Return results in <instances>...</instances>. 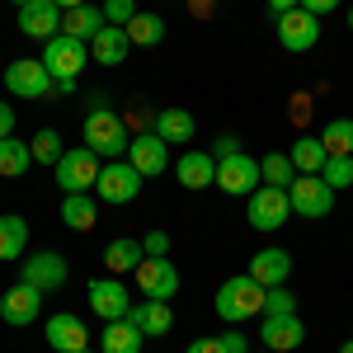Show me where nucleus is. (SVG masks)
I'll list each match as a JSON object with an SVG mask.
<instances>
[{
    "instance_id": "1",
    "label": "nucleus",
    "mask_w": 353,
    "mask_h": 353,
    "mask_svg": "<svg viewBox=\"0 0 353 353\" xmlns=\"http://www.w3.org/2000/svg\"><path fill=\"white\" fill-rule=\"evenodd\" d=\"M85 146L99 156V161H123L128 156V146H132V137H128V123L118 118L113 109H90L85 113Z\"/></svg>"
},
{
    "instance_id": "2",
    "label": "nucleus",
    "mask_w": 353,
    "mask_h": 353,
    "mask_svg": "<svg viewBox=\"0 0 353 353\" xmlns=\"http://www.w3.org/2000/svg\"><path fill=\"white\" fill-rule=\"evenodd\" d=\"M217 316L226 325H245L254 316H264V288L250 278V273H236L217 288Z\"/></svg>"
},
{
    "instance_id": "3",
    "label": "nucleus",
    "mask_w": 353,
    "mask_h": 353,
    "mask_svg": "<svg viewBox=\"0 0 353 353\" xmlns=\"http://www.w3.org/2000/svg\"><path fill=\"white\" fill-rule=\"evenodd\" d=\"M99 170H104V165H99V156H94L90 146H71V151L52 165L61 193H90L99 184Z\"/></svg>"
},
{
    "instance_id": "4",
    "label": "nucleus",
    "mask_w": 353,
    "mask_h": 353,
    "mask_svg": "<svg viewBox=\"0 0 353 353\" xmlns=\"http://www.w3.org/2000/svg\"><path fill=\"white\" fill-rule=\"evenodd\" d=\"M5 90L14 99H48L57 90L52 71L43 66V57H19L14 66H5Z\"/></svg>"
},
{
    "instance_id": "5",
    "label": "nucleus",
    "mask_w": 353,
    "mask_h": 353,
    "mask_svg": "<svg viewBox=\"0 0 353 353\" xmlns=\"http://www.w3.org/2000/svg\"><path fill=\"white\" fill-rule=\"evenodd\" d=\"M85 61H90V43L71 38V33H57L43 43V66L52 71V81H76L85 71Z\"/></svg>"
},
{
    "instance_id": "6",
    "label": "nucleus",
    "mask_w": 353,
    "mask_h": 353,
    "mask_svg": "<svg viewBox=\"0 0 353 353\" xmlns=\"http://www.w3.org/2000/svg\"><path fill=\"white\" fill-rule=\"evenodd\" d=\"M288 198H292V217H311L321 221L334 212V189H330L321 174H297L288 184Z\"/></svg>"
},
{
    "instance_id": "7",
    "label": "nucleus",
    "mask_w": 353,
    "mask_h": 353,
    "mask_svg": "<svg viewBox=\"0 0 353 353\" xmlns=\"http://www.w3.org/2000/svg\"><path fill=\"white\" fill-rule=\"evenodd\" d=\"M245 212H250V226L254 231H278L283 221L292 217V198H288V189L259 184V189L245 198Z\"/></svg>"
},
{
    "instance_id": "8",
    "label": "nucleus",
    "mask_w": 353,
    "mask_h": 353,
    "mask_svg": "<svg viewBox=\"0 0 353 353\" xmlns=\"http://www.w3.org/2000/svg\"><path fill=\"white\" fill-rule=\"evenodd\" d=\"M273 28H278V48L283 52H311L316 43H321V19L311 14V10H288V14H278L273 19Z\"/></svg>"
},
{
    "instance_id": "9",
    "label": "nucleus",
    "mask_w": 353,
    "mask_h": 353,
    "mask_svg": "<svg viewBox=\"0 0 353 353\" xmlns=\"http://www.w3.org/2000/svg\"><path fill=\"white\" fill-rule=\"evenodd\" d=\"M259 184H264V170H259V161H254V156L236 151V156L217 161V189L221 193H231V198H250Z\"/></svg>"
},
{
    "instance_id": "10",
    "label": "nucleus",
    "mask_w": 353,
    "mask_h": 353,
    "mask_svg": "<svg viewBox=\"0 0 353 353\" xmlns=\"http://www.w3.org/2000/svg\"><path fill=\"white\" fill-rule=\"evenodd\" d=\"M141 170L128 161H109L104 170H99V184H94V193L104 198V203H113V208H123V203H132L137 193H141Z\"/></svg>"
},
{
    "instance_id": "11",
    "label": "nucleus",
    "mask_w": 353,
    "mask_h": 353,
    "mask_svg": "<svg viewBox=\"0 0 353 353\" xmlns=\"http://www.w3.org/2000/svg\"><path fill=\"white\" fill-rule=\"evenodd\" d=\"M137 292L146 301H170L179 292V269L170 264V254H165V259L146 254V259L137 264Z\"/></svg>"
},
{
    "instance_id": "12",
    "label": "nucleus",
    "mask_w": 353,
    "mask_h": 353,
    "mask_svg": "<svg viewBox=\"0 0 353 353\" xmlns=\"http://www.w3.org/2000/svg\"><path fill=\"white\" fill-rule=\"evenodd\" d=\"M19 264H24V269H19V278H24V283H33L38 292H57V288H66V278H71V264H66V254H57V250L24 254Z\"/></svg>"
},
{
    "instance_id": "13",
    "label": "nucleus",
    "mask_w": 353,
    "mask_h": 353,
    "mask_svg": "<svg viewBox=\"0 0 353 353\" xmlns=\"http://www.w3.org/2000/svg\"><path fill=\"white\" fill-rule=\"evenodd\" d=\"M38 311H43V292H38L33 283H24V278H19L14 288L0 292V321H5V325L24 330V325L38 321Z\"/></svg>"
},
{
    "instance_id": "14",
    "label": "nucleus",
    "mask_w": 353,
    "mask_h": 353,
    "mask_svg": "<svg viewBox=\"0 0 353 353\" xmlns=\"http://www.w3.org/2000/svg\"><path fill=\"white\" fill-rule=\"evenodd\" d=\"M128 306H132V292H128V283H123L118 273L90 283V311H94L99 321H123Z\"/></svg>"
},
{
    "instance_id": "15",
    "label": "nucleus",
    "mask_w": 353,
    "mask_h": 353,
    "mask_svg": "<svg viewBox=\"0 0 353 353\" xmlns=\"http://www.w3.org/2000/svg\"><path fill=\"white\" fill-rule=\"evenodd\" d=\"M43 334H48V349L52 353H90V330L71 311H57L52 321L43 325Z\"/></svg>"
},
{
    "instance_id": "16",
    "label": "nucleus",
    "mask_w": 353,
    "mask_h": 353,
    "mask_svg": "<svg viewBox=\"0 0 353 353\" xmlns=\"http://www.w3.org/2000/svg\"><path fill=\"white\" fill-rule=\"evenodd\" d=\"M128 165L141 170V179H156V174H165V165H170V146H165L156 132H141V137H132V146H128Z\"/></svg>"
},
{
    "instance_id": "17",
    "label": "nucleus",
    "mask_w": 353,
    "mask_h": 353,
    "mask_svg": "<svg viewBox=\"0 0 353 353\" xmlns=\"http://www.w3.org/2000/svg\"><path fill=\"white\" fill-rule=\"evenodd\" d=\"M306 339V330H301L297 311L292 316H264V325H259V344L269 353H292Z\"/></svg>"
},
{
    "instance_id": "18",
    "label": "nucleus",
    "mask_w": 353,
    "mask_h": 353,
    "mask_svg": "<svg viewBox=\"0 0 353 353\" xmlns=\"http://www.w3.org/2000/svg\"><path fill=\"white\" fill-rule=\"evenodd\" d=\"M250 278L259 283V288H283L288 278H292V254L288 250H259V254H250Z\"/></svg>"
},
{
    "instance_id": "19",
    "label": "nucleus",
    "mask_w": 353,
    "mask_h": 353,
    "mask_svg": "<svg viewBox=\"0 0 353 353\" xmlns=\"http://www.w3.org/2000/svg\"><path fill=\"white\" fill-rule=\"evenodd\" d=\"M61 19H66V10H57L52 0H33V5L19 10V28H24L28 38H43V43L61 33Z\"/></svg>"
},
{
    "instance_id": "20",
    "label": "nucleus",
    "mask_w": 353,
    "mask_h": 353,
    "mask_svg": "<svg viewBox=\"0 0 353 353\" xmlns=\"http://www.w3.org/2000/svg\"><path fill=\"white\" fill-rule=\"evenodd\" d=\"M174 174L184 189H208V184H217V156L212 151H184L174 161Z\"/></svg>"
},
{
    "instance_id": "21",
    "label": "nucleus",
    "mask_w": 353,
    "mask_h": 353,
    "mask_svg": "<svg viewBox=\"0 0 353 353\" xmlns=\"http://www.w3.org/2000/svg\"><path fill=\"white\" fill-rule=\"evenodd\" d=\"M128 48H132V38H128V28H118V24H104L90 38V57L99 66H123L128 61Z\"/></svg>"
},
{
    "instance_id": "22",
    "label": "nucleus",
    "mask_w": 353,
    "mask_h": 353,
    "mask_svg": "<svg viewBox=\"0 0 353 353\" xmlns=\"http://www.w3.org/2000/svg\"><path fill=\"white\" fill-rule=\"evenodd\" d=\"M128 321L151 339V334H170V330H174V311H170V301H146L141 297V301L128 306Z\"/></svg>"
},
{
    "instance_id": "23",
    "label": "nucleus",
    "mask_w": 353,
    "mask_h": 353,
    "mask_svg": "<svg viewBox=\"0 0 353 353\" xmlns=\"http://www.w3.org/2000/svg\"><path fill=\"white\" fill-rule=\"evenodd\" d=\"M146 334L123 316V321H104V334H99V349L104 353H141Z\"/></svg>"
},
{
    "instance_id": "24",
    "label": "nucleus",
    "mask_w": 353,
    "mask_h": 353,
    "mask_svg": "<svg viewBox=\"0 0 353 353\" xmlns=\"http://www.w3.org/2000/svg\"><path fill=\"white\" fill-rule=\"evenodd\" d=\"M193 132H198V123H193L189 109H161V113H156V137H161L165 146L193 141Z\"/></svg>"
},
{
    "instance_id": "25",
    "label": "nucleus",
    "mask_w": 353,
    "mask_h": 353,
    "mask_svg": "<svg viewBox=\"0 0 353 353\" xmlns=\"http://www.w3.org/2000/svg\"><path fill=\"white\" fill-rule=\"evenodd\" d=\"M61 221H66L71 231H94L99 203H94L90 193H66V198H61Z\"/></svg>"
},
{
    "instance_id": "26",
    "label": "nucleus",
    "mask_w": 353,
    "mask_h": 353,
    "mask_svg": "<svg viewBox=\"0 0 353 353\" xmlns=\"http://www.w3.org/2000/svg\"><path fill=\"white\" fill-rule=\"evenodd\" d=\"M109 24L104 19V5H81V10H66V19H61V33H71V38H81V43H90L99 28Z\"/></svg>"
},
{
    "instance_id": "27",
    "label": "nucleus",
    "mask_w": 353,
    "mask_h": 353,
    "mask_svg": "<svg viewBox=\"0 0 353 353\" xmlns=\"http://www.w3.org/2000/svg\"><path fill=\"white\" fill-rule=\"evenodd\" d=\"M146 259V245L141 241H128V236H118V241H109V250H104V264H109V273H137V264Z\"/></svg>"
},
{
    "instance_id": "28",
    "label": "nucleus",
    "mask_w": 353,
    "mask_h": 353,
    "mask_svg": "<svg viewBox=\"0 0 353 353\" xmlns=\"http://www.w3.org/2000/svg\"><path fill=\"white\" fill-rule=\"evenodd\" d=\"M288 156H292V165H297V174H321L325 161H330V151H325V141H321V137H297Z\"/></svg>"
},
{
    "instance_id": "29",
    "label": "nucleus",
    "mask_w": 353,
    "mask_h": 353,
    "mask_svg": "<svg viewBox=\"0 0 353 353\" xmlns=\"http://www.w3.org/2000/svg\"><path fill=\"white\" fill-rule=\"evenodd\" d=\"M28 250V221L14 217V212H5L0 217V259L10 264V259H24Z\"/></svg>"
},
{
    "instance_id": "30",
    "label": "nucleus",
    "mask_w": 353,
    "mask_h": 353,
    "mask_svg": "<svg viewBox=\"0 0 353 353\" xmlns=\"http://www.w3.org/2000/svg\"><path fill=\"white\" fill-rule=\"evenodd\" d=\"M28 165H33V146L19 141V137H5V141H0V174H5V179H24Z\"/></svg>"
},
{
    "instance_id": "31",
    "label": "nucleus",
    "mask_w": 353,
    "mask_h": 353,
    "mask_svg": "<svg viewBox=\"0 0 353 353\" xmlns=\"http://www.w3.org/2000/svg\"><path fill=\"white\" fill-rule=\"evenodd\" d=\"M128 38H132V48H156V43H165V19L151 10H137L128 24Z\"/></svg>"
},
{
    "instance_id": "32",
    "label": "nucleus",
    "mask_w": 353,
    "mask_h": 353,
    "mask_svg": "<svg viewBox=\"0 0 353 353\" xmlns=\"http://www.w3.org/2000/svg\"><path fill=\"white\" fill-rule=\"evenodd\" d=\"M321 141L330 156H353V118H330L321 128Z\"/></svg>"
},
{
    "instance_id": "33",
    "label": "nucleus",
    "mask_w": 353,
    "mask_h": 353,
    "mask_svg": "<svg viewBox=\"0 0 353 353\" xmlns=\"http://www.w3.org/2000/svg\"><path fill=\"white\" fill-rule=\"evenodd\" d=\"M259 170H264V184H273V189H288V184L297 179V165H292L288 151H269V156L259 161Z\"/></svg>"
},
{
    "instance_id": "34",
    "label": "nucleus",
    "mask_w": 353,
    "mask_h": 353,
    "mask_svg": "<svg viewBox=\"0 0 353 353\" xmlns=\"http://www.w3.org/2000/svg\"><path fill=\"white\" fill-rule=\"evenodd\" d=\"M28 146H33V165H57L61 156H66V146H61V132H57V128H43Z\"/></svg>"
},
{
    "instance_id": "35",
    "label": "nucleus",
    "mask_w": 353,
    "mask_h": 353,
    "mask_svg": "<svg viewBox=\"0 0 353 353\" xmlns=\"http://www.w3.org/2000/svg\"><path fill=\"white\" fill-rule=\"evenodd\" d=\"M321 179H325L330 189H353V156H330Z\"/></svg>"
},
{
    "instance_id": "36",
    "label": "nucleus",
    "mask_w": 353,
    "mask_h": 353,
    "mask_svg": "<svg viewBox=\"0 0 353 353\" xmlns=\"http://www.w3.org/2000/svg\"><path fill=\"white\" fill-rule=\"evenodd\" d=\"M297 311V297L288 292V283L283 288H264V316H292Z\"/></svg>"
},
{
    "instance_id": "37",
    "label": "nucleus",
    "mask_w": 353,
    "mask_h": 353,
    "mask_svg": "<svg viewBox=\"0 0 353 353\" xmlns=\"http://www.w3.org/2000/svg\"><path fill=\"white\" fill-rule=\"evenodd\" d=\"M132 14H137L132 0H104V19H109V24L128 28V24H132Z\"/></svg>"
},
{
    "instance_id": "38",
    "label": "nucleus",
    "mask_w": 353,
    "mask_h": 353,
    "mask_svg": "<svg viewBox=\"0 0 353 353\" xmlns=\"http://www.w3.org/2000/svg\"><path fill=\"white\" fill-rule=\"evenodd\" d=\"M141 245H146V254H156V259H165V254H170V236H165V231H151Z\"/></svg>"
},
{
    "instance_id": "39",
    "label": "nucleus",
    "mask_w": 353,
    "mask_h": 353,
    "mask_svg": "<svg viewBox=\"0 0 353 353\" xmlns=\"http://www.w3.org/2000/svg\"><path fill=\"white\" fill-rule=\"evenodd\" d=\"M221 349L226 353H250V339H245L241 330H226V334H221Z\"/></svg>"
},
{
    "instance_id": "40",
    "label": "nucleus",
    "mask_w": 353,
    "mask_h": 353,
    "mask_svg": "<svg viewBox=\"0 0 353 353\" xmlns=\"http://www.w3.org/2000/svg\"><path fill=\"white\" fill-rule=\"evenodd\" d=\"M236 151H241V141H236V137L226 132V137H217V141H212V156H217V161H226V156H236Z\"/></svg>"
},
{
    "instance_id": "41",
    "label": "nucleus",
    "mask_w": 353,
    "mask_h": 353,
    "mask_svg": "<svg viewBox=\"0 0 353 353\" xmlns=\"http://www.w3.org/2000/svg\"><path fill=\"white\" fill-rule=\"evenodd\" d=\"M5 137H14V109L0 99V141H5Z\"/></svg>"
},
{
    "instance_id": "42",
    "label": "nucleus",
    "mask_w": 353,
    "mask_h": 353,
    "mask_svg": "<svg viewBox=\"0 0 353 353\" xmlns=\"http://www.w3.org/2000/svg\"><path fill=\"white\" fill-rule=\"evenodd\" d=\"M297 5H301V10H311V14L321 19V14H330V10H334L339 0H297Z\"/></svg>"
},
{
    "instance_id": "43",
    "label": "nucleus",
    "mask_w": 353,
    "mask_h": 353,
    "mask_svg": "<svg viewBox=\"0 0 353 353\" xmlns=\"http://www.w3.org/2000/svg\"><path fill=\"white\" fill-rule=\"evenodd\" d=\"M184 353H226V349H221V339H193Z\"/></svg>"
},
{
    "instance_id": "44",
    "label": "nucleus",
    "mask_w": 353,
    "mask_h": 353,
    "mask_svg": "<svg viewBox=\"0 0 353 353\" xmlns=\"http://www.w3.org/2000/svg\"><path fill=\"white\" fill-rule=\"evenodd\" d=\"M264 5L273 10V19H278V14H288V10H297V0H264Z\"/></svg>"
},
{
    "instance_id": "45",
    "label": "nucleus",
    "mask_w": 353,
    "mask_h": 353,
    "mask_svg": "<svg viewBox=\"0 0 353 353\" xmlns=\"http://www.w3.org/2000/svg\"><path fill=\"white\" fill-rule=\"evenodd\" d=\"M57 10H81V5H90V0H52Z\"/></svg>"
},
{
    "instance_id": "46",
    "label": "nucleus",
    "mask_w": 353,
    "mask_h": 353,
    "mask_svg": "<svg viewBox=\"0 0 353 353\" xmlns=\"http://www.w3.org/2000/svg\"><path fill=\"white\" fill-rule=\"evenodd\" d=\"M339 353H353V339H344V344H339Z\"/></svg>"
},
{
    "instance_id": "47",
    "label": "nucleus",
    "mask_w": 353,
    "mask_h": 353,
    "mask_svg": "<svg viewBox=\"0 0 353 353\" xmlns=\"http://www.w3.org/2000/svg\"><path fill=\"white\" fill-rule=\"evenodd\" d=\"M10 5H14V10H24V5H33V0H10Z\"/></svg>"
},
{
    "instance_id": "48",
    "label": "nucleus",
    "mask_w": 353,
    "mask_h": 353,
    "mask_svg": "<svg viewBox=\"0 0 353 353\" xmlns=\"http://www.w3.org/2000/svg\"><path fill=\"white\" fill-rule=\"evenodd\" d=\"M349 33H353V5H349Z\"/></svg>"
}]
</instances>
